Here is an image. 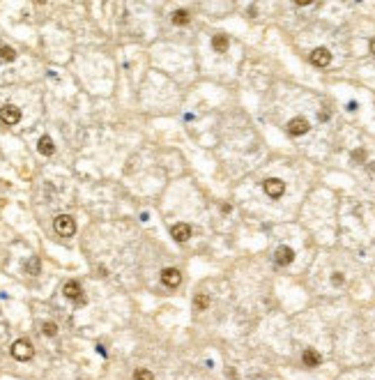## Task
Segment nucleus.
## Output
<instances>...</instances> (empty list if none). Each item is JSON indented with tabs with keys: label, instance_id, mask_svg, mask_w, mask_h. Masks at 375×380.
I'll return each instance as SVG.
<instances>
[{
	"label": "nucleus",
	"instance_id": "nucleus-11",
	"mask_svg": "<svg viewBox=\"0 0 375 380\" xmlns=\"http://www.w3.org/2000/svg\"><path fill=\"white\" fill-rule=\"evenodd\" d=\"M311 62H313L315 67H327L329 62H332V53H329L327 48H315L313 53H311Z\"/></svg>",
	"mask_w": 375,
	"mask_h": 380
},
{
	"label": "nucleus",
	"instance_id": "nucleus-18",
	"mask_svg": "<svg viewBox=\"0 0 375 380\" xmlns=\"http://www.w3.org/2000/svg\"><path fill=\"white\" fill-rule=\"evenodd\" d=\"M26 272H30V274H40V258L37 256H33V258L26 263Z\"/></svg>",
	"mask_w": 375,
	"mask_h": 380
},
{
	"label": "nucleus",
	"instance_id": "nucleus-3",
	"mask_svg": "<svg viewBox=\"0 0 375 380\" xmlns=\"http://www.w3.org/2000/svg\"><path fill=\"white\" fill-rule=\"evenodd\" d=\"M262 189L267 193L269 198H281L283 193H286V182L279 180V178H267V180L262 182Z\"/></svg>",
	"mask_w": 375,
	"mask_h": 380
},
{
	"label": "nucleus",
	"instance_id": "nucleus-10",
	"mask_svg": "<svg viewBox=\"0 0 375 380\" xmlns=\"http://www.w3.org/2000/svg\"><path fill=\"white\" fill-rule=\"evenodd\" d=\"M170 235H173L175 242H187L189 238H191V226H189V224H175V226L170 228Z\"/></svg>",
	"mask_w": 375,
	"mask_h": 380
},
{
	"label": "nucleus",
	"instance_id": "nucleus-7",
	"mask_svg": "<svg viewBox=\"0 0 375 380\" xmlns=\"http://www.w3.org/2000/svg\"><path fill=\"white\" fill-rule=\"evenodd\" d=\"M292 260H295V251H292L290 247H286V244H283V247H279L274 251V263L279 267H288Z\"/></svg>",
	"mask_w": 375,
	"mask_h": 380
},
{
	"label": "nucleus",
	"instance_id": "nucleus-22",
	"mask_svg": "<svg viewBox=\"0 0 375 380\" xmlns=\"http://www.w3.org/2000/svg\"><path fill=\"white\" fill-rule=\"evenodd\" d=\"M297 5H299V7H308V5H313V2H311V0H297Z\"/></svg>",
	"mask_w": 375,
	"mask_h": 380
},
{
	"label": "nucleus",
	"instance_id": "nucleus-6",
	"mask_svg": "<svg viewBox=\"0 0 375 380\" xmlns=\"http://www.w3.org/2000/svg\"><path fill=\"white\" fill-rule=\"evenodd\" d=\"M0 120L5 122V125H16V122L21 120V111L14 104H5V106L0 108Z\"/></svg>",
	"mask_w": 375,
	"mask_h": 380
},
{
	"label": "nucleus",
	"instance_id": "nucleus-15",
	"mask_svg": "<svg viewBox=\"0 0 375 380\" xmlns=\"http://www.w3.org/2000/svg\"><path fill=\"white\" fill-rule=\"evenodd\" d=\"M189 21H191V16H189L187 9H177V12H173V23L175 26H187Z\"/></svg>",
	"mask_w": 375,
	"mask_h": 380
},
{
	"label": "nucleus",
	"instance_id": "nucleus-8",
	"mask_svg": "<svg viewBox=\"0 0 375 380\" xmlns=\"http://www.w3.org/2000/svg\"><path fill=\"white\" fill-rule=\"evenodd\" d=\"M286 129H288L290 136H304V134L311 129V125H308L306 118H292V120L288 122V127H286Z\"/></svg>",
	"mask_w": 375,
	"mask_h": 380
},
{
	"label": "nucleus",
	"instance_id": "nucleus-1",
	"mask_svg": "<svg viewBox=\"0 0 375 380\" xmlns=\"http://www.w3.org/2000/svg\"><path fill=\"white\" fill-rule=\"evenodd\" d=\"M53 231L60 238H72L76 233V221L69 217V214H58L53 219Z\"/></svg>",
	"mask_w": 375,
	"mask_h": 380
},
{
	"label": "nucleus",
	"instance_id": "nucleus-12",
	"mask_svg": "<svg viewBox=\"0 0 375 380\" xmlns=\"http://www.w3.org/2000/svg\"><path fill=\"white\" fill-rule=\"evenodd\" d=\"M228 47H230L228 35H214V40H212V48H214L216 53H226Z\"/></svg>",
	"mask_w": 375,
	"mask_h": 380
},
{
	"label": "nucleus",
	"instance_id": "nucleus-13",
	"mask_svg": "<svg viewBox=\"0 0 375 380\" xmlns=\"http://www.w3.org/2000/svg\"><path fill=\"white\" fill-rule=\"evenodd\" d=\"M37 150H40L44 157H51V154L55 152V145H53V141L48 139V136H42L40 143H37Z\"/></svg>",
	"mask_w": 375,
	"mask_h": 380
},
{
	"label": "nucleus",
	"instance_id": "nucleus-17",
	"mask_svg": "<svg viewBox=\"0 0 375 380\" xmlns=\"http://www.w3.org/2000/svg\"><path fill=\"white\" fill-rule=\"evenodd\" d=\"M42 334H44V336H55V334H58V325L51 323V320H46V323L42 325Z\"/></svg>",
	"mask_w": 375,
	"mask_h": 380
},
{
	"label": "nucleus",
	"instance_id": "nucleus-14",
	"mask_svg": "<svg viewBox=\"0 0 375 380\" xmlns=\"http://www.w3.org/2000/svg\"><path fill=\"white\" fill-rule=\"evenodd\" d=\"M0 60H2V62L16 60V51H14L12 47H7V44H0Z\"/></svg>",
	"mask_w": 375,
	"mask_h": 380
},
{
	"label": "nucleus",
	"instance_id": "nucleus-19",
	"mask_svg": "<svg viewBox=\"0 0 375 380\" xmlns=\"http://www.w3.org/2000/svg\"><path fill=\"white\" fill-rule=\"evenodd\" d=\"M134 380H154V376H152V371H148V369H136Z\"/></svg>",
	"mask_w": 375,
	"mask_h": 380
},
{
	"label": "nucleus",
	"instance_id": "nucleus-20",
	"mask_svg": "<svg viewBox=\"0 0 375 380\" xmlns=\"http://www.w3.org/2000/svg\"><path fill=\"white\" fill-rule=\"evenodd\" d=\"M343 281H345V277H343L341 272H334V277H332V284H334V286H343Z\"/></svg>",
	"mask_w": 375,
	"mask_h": 380
},
{
	"label": "nucleus",
	"instance_id": "nucleus-5",
	"mask_svg": "<svg viewBox=\"0 0 375 380\" xmlns=\"http://www.w3.org/2000/svg\"><path fill=\"white\" fill-rule=\"evenodd\" d=\"M161 284L166 288H177L182 284V272L175 270V267H166V270L161 272Z\"/></svg>",
	"mask_w": 375,
	"mask_h": 380
},
{
	"label": "nucleus",
	"instance_id": "nucleus-2",
	"mask_svg": "<svg viewBox=\"0 0 375 380\" xmlns=\"http://www.w3.org/2000/svg\"><path fill=\"white\" fill-rule=\"evenodd\" d=\"M33 355H35V348H33V343H30V341L16 339L12 343V357H14V360L28 362V360H33Z\"/></svg>",
	"mask_w": 375,
	"mask_h": 380
},
{
	"label": "nucleus",
	"instance_id": "nucleus-9",
	"mask_svg": "<svg viewBox=\"0 0 375 380\" xmlns=\"http://www.w3.org/2000/svg\"><path fill=\"white\" fill-rule=\"evenodd\" d=\"M301 362H304V367L315 369V367H320V364H322V357H320V353H318V350L306 348V350L301 353Z\"/></svg>",
	"mask_w": 375,
	"mask_h": 380
},
{
	"label": "nucleus",
	"instance_id": "nucleus-4",
	"mask_svg": "<svg viewBox=\"0 0 375 380\" xmlns=\"http://www.w3.org/2000/svg\"><path fill=\"white\" fill-rule=\"evenodd\" d=\"M62 295H65L67 300L76 302V304H83V302H85V295H83V288L79 286V281H67V284L62 286Z\"/></svg>",
	"mask_w": 375,
	"mask_h": 380
},
{
	"label": "nucleus",
	"instance_id": "nucleus-21",
	"mask_svg": "<svg viewBox=\"0 0 375 380\" xmlns=\"http://www.w3.org/2000/svg\"><path fill=\"white\" fill-rule=\"evenodd\" d=\"M352 159H355V161H364V159H366V152H364V150H355V152H352Z\"/></svg>",
	"mask_w": 375,
	"mask_h": 380
},
{
	"label": "nucleus",
	"instance_id": "nucleus-23",
	"mask_svg": "<svg viewBox=\"0 0 375 380\" xmlns=\"http://www.w3.org/2000/svg\"><path fill=\"white\" fill-rule=\"evenodd\" d=\"M371 53L375 55V37H373V40H371Z\"/></svg>",
	"mask_w": 375,
	"mask_h": 380
},
{
	"label": "nucleus",
	"instance_id": "nucleus-16",
	"mask_svg": "<svg viewBox=\"0 0 375 380\" xmlns=\"http://www.w3.org/2000/svg\"><path fill=\"white\" fill-rule=\"evenodd\" d=\"M194 307H196V311H205V309L209 307V297L208 295H196V300H194Z\"/></svg>",
	"mask_w": 375,
	"mask_h": 380
}]
</instances>
